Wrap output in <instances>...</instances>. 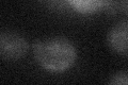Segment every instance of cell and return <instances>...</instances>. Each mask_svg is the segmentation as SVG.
Listing matches in <instances>:
<instances>
[{
    "label": "cell",
    "mask_w": 128,
    "mask_h": 85,
    "mask_svg": "<svg viewBox=\"0 0 128 85\" xmlns=\"http://www.w3.org/2000/svg\"><path fill=\"white\" fill-rule=\"evenodd\" d=\"M38 63L46 70L59 72L70 68L76 59V51L70 40L50 37L38 42L34 46Z\"/></svg>",
    "instance_id": "cell-1"
},
{
    "label": "cell",
    "mask_w": 128,
    "mask_h": 85,
    "mask_svg": "<svg viewBox=\"0 0 128 85\" xmlns=\"http://www.w3.org/2000/svg\"><path fill=\"white\" fill-rule=\"evenodd\" d=\"M118 6L128 16V0H118Z\"/></svg>",
    "instance_id": "cell-6"
},
{
    "label": "cell",
    "mask_w": 128,
    "mask_h": 85,
    "mask_svg": "<svg viewBox=\"0 0 128 85\" xmlns=\"http://www.w3.org/2000/svg\"><path fill=\"white\" fill-rule=\"evenodd\" d=\"M109 83H111V84H128V75L124 74V72H120V74L114 75L110 79Z\"/></svg>",
    "instance_id": "cell-5"
},
{
    "label": "cell",
    "mask_w": 128,
    "mask_h": 85,
    "mask_svg": "<svg viewBox=\"0 0 128 85\" xmlns=\"http://www.w3.org/2000/svg\"><path fill=\"white\" fill-rule=\"evenodd\" d=\"M108 44L116 53L128 55V21L116 23L108 33Z\"/></svg>",
    "instance_id": "cell-3"
},
{
    "label": "cell",
    "mask_w": 128,
    "mask_h": 85,
    "mask_svg": "<svg viewBox=\"0 0 128 85\" xmlns=\"http://www.w3.org/2000/svg\"><path fill=\"white\" fill-rule=\"evenodd\" d=\"M72 6L80 13H94L106 5L108 0H70Z\"/></svg>",
    "instance_id": "cell-4"
},
{
    "label": "cell",
    "mask_w": 128,
    "mask_h": 85,
    "mask_svg": "<svg viewBox=\"0 0 128 85\" xmlns=\"http://www.w3.org/2000/svg\"><path fill=\"white\" fill-rule=\"evenodd\" d=\"M26 39L14 32H3L0 35V54L3 60L16 61L27 53Z\"/></svg>",
    "instance_id": "cell-2"
}]
</instances>
